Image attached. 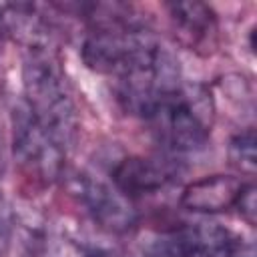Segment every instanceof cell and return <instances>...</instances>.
<instances>
[{
	"label": "cell",
	"mask_w": 257,
	"mask_h": 257,
	"mask_svg": "<svg viewBox=\"0 0 257 257\" xmlns=\"http://www.w3.org/2000/svg\"><path fill=\"white\" fill-rule=\"evenodd\" d=\"M76 195L100 229L108 233H128L137 225V209L133 199H128L112 179L96 175H78Z\"/></svg>",
	"instance_id": "8992f818"
},
{
	"label": "cell",
	"mask_w": 257,
	"mask_h": 257,
	"mask_svg": "<svg viewBox=\"0 0 257 257\" xmlns=\"http://www.w3.org/2000/svg\"><path fill=\"white\" fill-rule=\"evenodd\" d=\"M241 245L229 229L215 223L183 225L159 235L145 257H233Z\"/></svg>",
	"instance_id": "277c9868"
},
{
	"label": "cell",
	"mask_w": 257,
	"mask_h": 257,
	"mask_svg": "<svg viewBox=\"0 0 257 257\" xmlns=\"http://www.w3.org/2000/svg\"><path fill=\"white\" fill-rule=\"evenodd\" d=\"M114 78L120 104L143 118L183 84L179 60L157 38L147 42Z\"/></svg>",
	"instance_id": "3957f363"
},
{
	"label": "cell",
	"mask_w": 257,
	"mask_h": 257,
	"mask_svg": "<svg viewBox=\"0 0 257 257\" xmlns=\"http://www.w3.org/2000/svg\"><path fill=\"white\" fill-rule=\"evenodd\" d=\"M245 181L235 175H209L189 183L181 193V207L191 213H223L235 209Z\"/></svg>",
	"instance_id": "ba28073f"
},
{
	"label": "cell",
	"mask_w": 257,
	"mask_h": 257,
	"mask_svg": "<svg viewBox=\"0 0 257 257\" xmlns=\"http://www.w3.org/2000/svg\"><path fill=\"white\" fill-rule=\"evenodd\" d=\"M255 195H257V189L251 181H245L239 197H237V203H235V209L237 213L241 215V219L249 225V227H255V215H257V203H255Z\"/></svg>",
	"instance_id": "7c38bea8"
},
{
	"label": "cell",
	"mask_w": 257,
	"mask_h": 257,
	"mask_svg": "<svg viewBox=\"0 0 257 257\" xmlns=\"http://www.w3.org/2000/svg\"><path fill=\"white\" fill-rule=\"evenodd\" d=\"M229 159L231 165L237 167L245 175H255V131L245 128L237 133L229 143Z\"/></svg>",
	"instance_id": "8fae6325"
},
{
	"label": "cell",
	"mask_w": 257,
	"mask_h": 257,
	"mask_svg": "<svg viewBox=\"0 0 257 257\" xmlns=\"http://www.w3.org/2000/svg\"><path fill=\"white\" fill-rule=\"evenodd\" d=\"M14 155L20 165L42 181H54L62 167L66 149L60 147L26 110L24 104L14 110Z\"/></svg>",
	"instance_id": "5b68a950"
},
{
	"label": "cell",
	"mask_w": 257,
	"mask_h": 257,
	"mask_svg": "<svg viewBox=\"0 0 257 257\" xmlns=\"http://www.w3.org/2000/svg\"><path fill=\"white\" fill-rule=\"evenodd\" d=\"M10 233H12V219L6 203L0 199V257L6 253L10 245Z\"/></svg>",
	"instance_id": "4fadbf2b"
},
{
	"label": "cell",
	"mask_w": 257,
	"mask_h": 257,
	"mask_svg": "<svg viewBox=\"0 0 257 257\" xmlns=\"http://www.w3.org/2000/svg\"><path fill=\"white\" fill-rule=\"evenodd\" d=\"M22 104L30 116L64 149L76 135V108L66 76L48 46L28 48L22 66Z\"/></svg>",
	"instance_id": "6da1fadb"
},
{
	"label": "cell",
	"mask_w": 257,
	"mask_h": 257,
	"mask_svg": "<svg viewBox=\"0 0 257 257\" xmlns=\"http://www.w3.org/2000/svg\"><path fill=\"white\" fill-rule=\"evenodd\" d=\"M233 257H253V251H251V247H243V245H239V249L235 251V255Z\"/></svg>",
	"instance_id": "5bb4252c"
},
{
	"label": "cell",
	"mask_w": 257,
	"mask_h": 257,
	"mask_svg": "<svg viewBox=\"0 0 257 257\" xmlns=\"http://www.w3.org/2000/svg\"><path fill=\"white\" fill-rule=\"evenodd\" d=\"M175 175V167L159 157H126L112 171V183L128 197L151 195L163 189Z\"/></svg>",
	"instance_id": "52a82bcc"
},
{
	"label": "cell",
	"mask_w": 257,
	"mask_h": 257,
	"mask_svg": "<svg viewBox=\"0 0 257 257\" xmlns=\"http://www.w3.org/2000/svg\"><path fill=\"white\" fill-rule=\"evenodd\" d=\"M157 143L171 155L201 151L211 137L213 100L201 84H181L147 116Z\"/></svg>",
	"instance_id": "7a4b0ae2"
},
{
	"label": "cell",
	"mask_w": 257,
	"mask_h": 257,
	"mask_svg": "<svg viewBox=\"0 0 257 257\" xmlns=\"http://www.w3.org/2000/svg\"><path fill=\"white\" fill-rule=\"evenodd\" d=\"M24 257H90V251L68 237L44 233L28 243Z\"/></svg>",
	"instance_id": "30bf717a"
},
{
	"label": "cell",
	"mask_w": 257,
	"mask_h": 257,
	"mask_svg": "<svg viewBox=\"0 0 257 257\" xmlns=\"http://www.w3.org/2000/svg\"><path fill=\"white\" fill-rule=\"evenodd\" d=\"M167 10L175 28L187 42L201 44L209 40L211 34H215L217 18L211 6L201 2H175L167 4Z\"/></svg>",
	"instance_id": "9c48e42d"
}]
</instances>
